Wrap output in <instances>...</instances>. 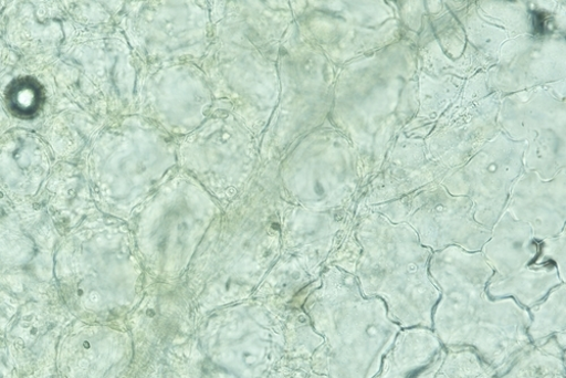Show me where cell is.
Returning <instances> with one entry per match:
<instances>
[{
	"instance_id": "8",
	"label": "cell",
	"mask_w": 566,
	"mask_h": 378,
	"mask_svg": "<svg viewBox=\"0 0 566 378\" xmlns=\"http://www.w3.org/2000/svg\"><path fill=\"white\" fill-rule=\"evenodd\" d=\"M564 350L555 338L532 345L497 378H565Z\"/></svg>"
},
{
	"instance_id": "7",
	"label": "cell",
	"mask_w": 566,
	"mask_h": 378,
	"mask_svg": "<svg viewBox=\"0 0 566 378\" xmlns=\"http://www.w3.org/2000/svg\"><path fill=\"white\" fill-rule=\"evenodd\" d=\"M443 348L434 330L409 327L400 330L374 378H411Z\"/></svg>"
},
{
	"instance_id": "3",
	"label": "cell",
	"mask_w": 566,
	"mask_h": 378,
	"mask_svg": "<svg viewBox=\"0 0 566 378\" xmlns=\"http://www.w3.org/2000/svg\"><path fill=\"white\" fill-rule=\"evenodd\" d=\"M277 72V103L260 144L263 165L280 162L302 137L316 129L327 98V62L295 22L281 41Z\"/></svg>"
},
{
	"instance_id": "5",
	"label": "cell",
	"mask_w": 566,
	"mask_h": 378,
	"mask_svg": "<svg viewBox=\"0 0 566 378\" xmlns=\"http://www.w3.org/2000/svg\"><path fill=\"white\" fill-rule=\"evenodd\" d=\"M214 107L209 81L200 66L142 67L135 114L155 123L175 139L200 127Z\"/></svg>"
},
{
	"instance_id": "9",
	"label": "cell",
	"mask_w": 566,
	"mask_h": 378,
	"mask_svg": "<svg viewBox=\"0 0 566 378\" xmlns=\"http://www.w3.org/2000/svg\"><path fill=\"white\" fill-rule=\"evenodd\" d=\"M411 378H497V375L475 351L443 347Z\"/></svg>"
},
{
	"instance_id": "4",
	"label": "cell",
	"mask_w": 566,
	"mask_h": 378,
	"mask_svg": "<svg viewBox=\"0 0 566 378\" xmlns=\"http://www.w3.org/2000/svg\"><path fill=\"white\" fill-rule=\"evenodd\" d=\"M129 7L130 41L144 65L201 67L212 41L210 2H140Z\"/></svg>"
},
{
	"instance_id": "11",
	"label": "cell",
	"mask_w": 566,
	"mask_h": 378,
	"mask_svg": "<svg viewBox=\"0 0 566 378\" xmlns=\"http://www.w3.org/2000/svg\"><path fill=\"white\" fill-rule=\"evenodd\" d=\"M6 103L14 117L24 120L33 119L44 107V87L32 76L14 78L7 87Z\"/></svg>"
},
{
	"instance_id": "10",
	"label": "cell",
	"mask_w": 566,
	"mask_h": 378,
	"mask_svg": "<svg viewBox=\"0 0 566 378\" xmlns=\"http://www.w3.org/2000/svg\"><path fill=\"white\" fill-rule=\"evenodd\" d=\"M532 313L528 327L532 344L537 345L555 338L565 349V286L551 292L547 300Z\"/></svg>"
},
{
	"instance_id": "6",
	"label": "cell",
	"mask_w": 566,
	"mask_h": 378,
	"mask_svg": "<svg viewBox=\"0 0 566 378\" xmlns=\"http://www.w3.org/2000/svg\"><path fill=\"white\" fill-rule=\"evenodd\" d=\"M176 144L177 166L205 178L244 177L262 165L258 136L240 117L218 108Z\"/></svg>"
},
{
	"instance_id": "1",
	"label": "cell",
	"mask_w": 566,
	"mask_h": 378,
	"mask_svg": "<svg viewBox=\"0 0 566 378\" xmlns=\"http://www.w3.org/2000/svg\"><path fill=\"white\" fill-rule=\"evenodd\" d=\"M212 41L201 65L214 108L240 117L258 136L275 109L280 44L294 23L291 2H210Z\"/></svg>"
},
{
	"instance_id": "2",
	"label": "cell",
	"mask_w": 566,
	"mask_h": 378,
	"mask_svg": "<svg viewBox=\"0 0 566 378\" xmlns=\"http://www.w3.org/2000/svg\"><path fill=\"white\" fill-rule=\"evenodd\" d=\"M432 274L443 297L432 317V327L443 347L475 351L497 375L533 344L528 336L532 318L512 298L492 300L488 282L493 271L484 260L463 269L438 262Z\"/></svg>"
}]
</instances>
